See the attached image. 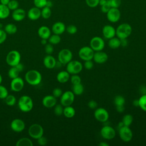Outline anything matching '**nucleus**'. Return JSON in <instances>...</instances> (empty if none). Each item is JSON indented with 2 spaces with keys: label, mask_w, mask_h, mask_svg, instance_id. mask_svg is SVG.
Listing matches in <instances>:
<instances>
[{
  "label": "nucleus",
  "mask_w": 146,
  "mask_h": 146,
  "mask_svg": "<svg viewBox=\"0 0 146 146\" xmlns=\"http://www.w3.org/2000/svg\"><path fill=\"white\" fill-rule=\"evenodd\" d=\"M26 81L31 86H37L42 81V75L37 70H31L27 71L25 76Z\"/></svg>",
  "instance_id": "1"
},
{
  "label": "nucleus",
  "mask_w": 146,
  "mask_h": 146,
  "mask_svg": "<svg viewBox=\"0 0 146 146\" xmlns=\"http://www.w3.org/2000/svg\"><path fill=\"white\" fill-rule=\"evenodd\" d=\"M18 106L19 110L23 112H28L33 108V101L27 95H23L19 99Z\"/></svg>",
  "instance_id": "2"
},
{
  "label": "nucleus",
  "mask_w": 146,
  "mask_h": 146,
  "mask_svg": "<svg viewBox=\"0 0 146 146\" xmlns=\"http://www.w3.org/2000/svg\"><path fill=\"white\" fill-rule=\"evenodd\" d=\"M132 27L127 23L119 25L116 29V35L119 39H127L132 33Z\"/></svg>",
  "instance_id": "3"
},
{
  "label": "nucleus",
  "mask_w": 146,
  "mask_h": 146,
  "mask_svg": "<svg viewBox=\"0 0 146 146\" xmlns=\"http://www.w3.org/2000/svg\"><path fill=\"white\" fill-rule=\"evenodd\" d=\"M83 69V64L78 60H71L66 66V71L70 74H79Z\"/></svg>",
  "instance_id": "4"
},
{
  "label": "nucleus",
  "mask_w": 146,
  "mask_h": 146,
  "mask_svg": "<svg viewBox=\"0 0 146 146\" xmlns=\"http://www.w3.org/2000/svg\"><path fill=\"white\" fill-rule=\"evenodd\" d=\"M21 58V54L18 51L11 50L7 54L6 61L9 66L13 67L20 62Z\"/></svg>",
  "instance_id": "5"
},
{
  "label": "nucleus",
  "mask_w": 146,
  "mask_h": 146,
  "mask_svg": "<svg viewBox=\"0 0 146 146\" xmlns=\"http://www.w3.org/2000/svg\"><path fill=\"white\" fill-rule=\"evenodd\" d=\"M72 56L73 55L70 50L63 48L59 52L58 59L62 64H67L72 59Z\"/></svg>",
  "instance_id": "6"
},
{
  "label": "nucleus",
  "mask_w": 146,
  "mask_h": 146,
  "mask_svg": "<svg viewBox=\"0 0 146 146\" xmlns=\"http://www.w3.org/2000/svg\"><path fill=\"white\" fill-rule=\"evenodd\" d=\"M29 135L34 139H38L43 135L44 130L43 127L39 124H33L29 128Z\"/></svg>",
  "instance_id": "7"
},
{
  "label": "nucleus",
  "mask_w": 146,
  "mask_h": 146,
  "mask_svg": "<svg viewBox=\"0 0 146 146\" xmlns=\"http://www.w3.org/2000/svg\"><path fill=\"white\" fill-rule=\"evenodd\" d=\"M95 51L90 46H84L80 48L78 52L79 57L83 60H92Z\"/></svg>",
  "instance_id": "8"
},
{
  "label": "nucleus",
  "mask_w": 146,
  "mask_h": 146,
  "mask_svg": "<svg viewBox=\"0 0 146 146\" xmlns=\"http://www.w3.org/2000/svg\"><path fill=\"white\" fill-rule=\"evenodd\" d=\"M75 100V95L71 91H66L63 92L60 97V103L63 106H71Z\"/></svg>",
  "instance_id": "9"
},
{
  "label": "nucleus",
  "mask_w": 146,
  "mask_h": 146,
  "mask_svg": "<svg viewBox=\"0 0 146 146\" xmlns=\"http://www.w3.org/2000/svg\"><path fill=\"white\" fill-rule=\"evenodd\" d=\"M118 131L119 137L122 141L124 142H129L132 140L133 133L129 127L123 125L118 129Z\"/></svg>",
  "instance_id": "10"
},
{
  "label": "nucleus",
  "mask_w": 146,
  "mask_h": 146,
  "mask_svg": "<svg viewBox=\"0 0 146 146\" xmlns=\"http://www.w3.org/2000/svg\"><path fill=\"white\" fill-rule=\"evenodd\" d=\"M90 46L94 51H102L104 48L105 42L102 38L95 36L91 39Z\"/></svg>",
  "instance_id": "11"
},
{
  "label": "nucleus",
  "mask_w": 146,
  "mask_h": 146,
  "mask_svg": "<svg viewBox=\"0 0 146 146\" xmlns=\"http://www.w3.org/2000/svg\"><path fill=\"white\" fill-rule=\"evenodd\" d=\"M94 117L96 120L101 123L106 122L109 118V113L104 108H96L94 111Z\"/></svg>",
  "instance_id": "12"
},
{
  "label": "nucleus",
  "mask_w": 146,
  "mask_h": 146,
  "mask_svg": "<svg viewBox=\"0 0 146 146\" xmlns=\"http://www.w3.org/2000/svg\"><path fill=\"white\" fill-rule=\"evenodd\" d=\"M100 135L104 139L111 140L115 137L116 131L112 127L106 125L101 128Z\"/></svg>",
  "instance_id": "13"
},
{
  "label": "nucleus",
  "mask_w": 146,
  "mask_h": 146,
  "mask_svg": "<svg viewBox=\"0 0 146 146\" xmlns=\"http://www.w3.org/2000/svg\"><path fill=\"white\" fill-rule=\"evenodd\" d=\"M106 14L107 19L112 23L119 21L121 17V13L118 8L111 7Z\"/></svg>",
  "instance_id": "14"
},
{
  "label": "nucleus",
  "mask_w": 146,
  "mask_h": 146,
  "mask_svg": "<svg viewBox=\"0 0 146 146\" xmlns=\"http://www.w3.org/2000/svg\"><path fill=\"white\" fill-rule=\"evenodd\" d=\"M24 87V81L20 77L13 79L10 83L11 90L15 92L21 91Z\"/></svg>",
  "instance_id": "15"
},
{
  "label": "nucleus",
  "mask_w": 146,
  "mask_h": 146,
  "mask_svg": "<svg viewBox=\"0 0 146 146\" xmlns=\"http://www.w3.org/2000/svg\"><path fill=\"white\" fill-rule=\"evenodd\" d=\"M10 127L13 131L21 132L25 128V124L22 120L20 119H15L11 121Z\"/></svg>",
  "instance_id": "16"
},
{
  "label": "nucleus",
  "mask_w": 146,
  "mask_h": 146,
  "mask_svg": "<svg viewBox=\"0 0 146 146\" xmlns=\"http://www.w3.org/2000/svg\"><path fill=\"white\" fill-rule=\"evenodd\" d=\"M108 58L107 54L102 50L95 51L92 59H94V61L96 63L103 64L107 61Z\"/></svg>",
  "instance_id": "17"
},
{
  "label": "nucleus",
  "mask_w": 146,
  "mask_h": 146,
  "mask_svg": "<svg viewBox=\"0 0 146 146\" xmlns=\"http://www.w3.org/2000/svg\"><path fill=\"white\" fill-rule=\"evenodd\" d=\"M103 36L107 39H110L116 36V29L111 25H105L102 29Z\"/></svg>",
  "instance_id": "18"
},
{
  "label": "nucleus",
  "mask_w": 146,
  "mask_h": 146,
  "mask_svg": "<svg viewBox=\"0 0 146 146\" xmlns=\"http://www.w3.org/2000/svg\"><path fill=\"white\" fill-rule=\"evenodd\" d=\"M56 98L53 95H46L42 99V104L46 108H52L56 104Z\"/></svg>",
  "instance_id": "19"
},
{
  "label": "nucleus",
  "mask_w": 146,
  "mask_h": 146,
  "mask_svg": "<svg viewBox=\"0 0 146 146\" xmlns=\"http://www.w3.org/2000/svg\"><path fill=\"white\" fill-rule=\"evenodd\" d=\"M27 17L31 21H36L41 17V10L39 8L34 7L27 12Z\"/></svg>",
  "instance_id": "20"
},
{
  "label": "nucleus",
  "mask_w": 146,
  "mask_h": 146,
  "mask_svg": "<svg viewBox=\"0 0 146 146\" xmlns=\"http://www.w3.org/2000/svg\"><path fill=\"white\" fill-rule=\"evenodd\" d=\"M11 17L15 21H21L23 20L26 17V11L22 9L18 8L13 10Z\"/></svg>",
  "instance_id": "21"
},
{
  "label": "nucleus",
  "mask_w": 146,
  "mask_h": 146,
  "mask_svg": "<svg viewBox=\"0 0 146 146\" xmlns=\"http://www.w3.org/2000/svg\"><path fill=\"white\" fill-rule=\"evenodd\" d=\"M66 29V27L64 23L62 22H56L52 26L51 30L54 34L60 35L65 31Z\"/></svg>",
  "instance_id": "22"
},
{
  "label": "nucleus",
  "mask_w": 146,
  "mask_h": 146,
  "mask_svg": "<svg viewBox=\"0 0 146 146\" xmlns=\"http://www.w3.org/2000/svg\"><path fill=\"white\" fill-rule=\"evenodd\" d=\"M56 59L51 55H47L43 59V64L47 68H54L56 66Z\"/></svg>",
  "instance_id": "23"
},
{
  "label": "nucleus",
  "mask_w": 146,
  "mask_h": 146,
  "mask_svg": "<svg viewBox=\"0 0 146 146\" xmlns=\"http://www.w3.org/2000/svg\"><path fill=\"white\" fill-rule=\"evenodd\" d=\"M38 34L40 38L48 39L51 35V30L47 26H42L38 30Z\"/></svg>",
  "instance_id": "24"
},
{
  "label": "nucleus",
  "mask_w": 146,
  "mask_h": 146,
  "mask_svg": "<svg viewBox=\"0 0 146 146\" xmlns=\"http://www.w3.org/2000/svg\"><path fill=\"white\" fill-rule=\"evenodd\" d=\"M70 78V74L67 71H61L56 75V79L60 83L67 82Z\"/></svg>",
  "instance_id": "25"
},
{
  "label": "nucleus",
  "mask_w": 146,
  "mask_h": 146,
  "mask_svg": "<svg viewBox=\"0 0 146 146\" xmlns=\"http://www.w3.org/2000/svg\"><path fill=\"white\" fill-rule=\"evenodd\" d=\"M75 110L74 107L71 106H68L64 107L63 108V114L67 118H72L75 115Z\"/></svg>",
  "instance_id": "26"
},
{
  "label": "nucleus",
  "mask_w": 146,
  "mask_h": 146,
  "mask_svg": "<svg viewBox=\"0 0 146 146\" xmlns=\"http://www.w3.org/2000/svg\"><path fill=\"white\" fill-rule=\"evenodd\" d=\"M10 10L7 5L0 4V19H3L7 18L10 15Z\"/></svg>",
  "instance_id": "27"
},
{
  "label": "nucleus",
  "mask_w": 146,
  "mask_h": 146,
  "mask_svg": "<svg viewBox=\"0 0 146 146\" xmlns=\"http://www.w3.org/2000/svg\"><path fill=\"white\" fill-rule=\"evenodd\" d=\"M108 46L112 49H116L119 48L121 44H120V39L117 37H113L110 39H108Z\"/></svg>",
  "instance_id": "28"
},
{
  "label": "nucleus",
  "mask_w": 146,
  "mask_h": 146,
  "mask_svg": "<svg viewBox=\"0 0 146 146\" xmlns=\"http://www.w3.org/2000/svg\"><path fill=\"white\" fill-rule=\"evenodd\" d=\"M72 91L75 95H80L84 92V86L81 83L74 84L72 85Z\"/></svg>",
  "instance_id": "29"
},
{
  "label": "nucleus",
  "mask_w": 146,
  "mask_h": 146,
  "mask_svg": "<svg viewBox=\"0 0 146 146\" xmlns=\"http://www.w3.org/2000/svg\"><path fill=\"white\" fill-rule=\"evenodd\" d=\"M31 140L27 137H22L19 139L16 143V146H33Z\"/></svg>",
  "instance_id": "30"
},
{
  "label": "nucleus",
  "mask_w": 146,
  "mask_h": 146,
  "mask_svg": "<svg viewBox=\"0 0 146 146\" xmlns=\"http://www.w3.org/2000/svg\"><path fill=\"white\" fill-rule=\"evenodd\" d=\"M4 30L8 34H14L17 31V27L14 24L9 23L5 26Z\"/></svg>",
  "instance_id": "31"
},
{
  "label": "nucleus",
  "mask_w": 146,
  "mask_h": 146,
  "mask_svg": "<svg viewBox=\"0 0 146 146\" xmlns=\"http://www.w3.org/2000/svg\"><path fill=\"white\" fill-rule=\"evenodd\" d=\"M121 121L124 125L129 127L133 122V116L130 114H125L123 116Z\"/></svg>",
  "instance_id": "32"
},
{
  "label": "nucleus",
  "mask_w": 146,
  "mask_h": 146,
  "mask_svg": "<svg viewBox=\"0 0 146 146\" xmlns=\"http://www.w3.org/2000/svg\"><path fill=\"white\" fill-rule=\"evenodd\" d=\"M48 42L51 44H57L59 43L61 41V38L59 35L55 34L51 35L48 38Z\"/></svg>",
  "instance_id": "33"
},
{
  "label": "nucleus",
  "mask_w": 146,
  "mask_h": 146,
  "mask_svg": "<svg viewBox=\"0 0 146 146\" xmlns=\"http://www.w3.org/2000/svg\"><path fill=\"white\" fill-rule=\"evenodd\" d=\"M51 15V8L44 6L41 10V17L44 19H48Z\"/></svg>",
  "instance_id": "34"
},
{
  "label": "nucleus",
  "mask_w": 146,
  "mask_h": 146,
  "mask_svg": "<svg viewBox=\"0 0 146 146\" xmlns=\"http://www.w3.org/2000/svg\"><path fill=\"white\" fill-rule=\"evenodd\" d=\"M139 107L144 111L146 112V94L142 95L139 99Z\"/></svg>",
  "instance_id": "35"
},
{
  "label": "nucleus",
  "mask_w": 146,
  "mask_h": 146,
  "mask_svg": "<svg viewBox=\"0 0 146 146\" xmlns=\"http://www.w3.org/2000/svg\"><path fill=\"white\" fill-rule=\"evenodd\" d=\"M6 104L9 106H13L16 103V98L13 95H8L5 99Z\"/></svg>",
  "instance_id": "36"
},
{
  "label": "nucleus",
  "mask_w": 146,
  "mask_h": 146,
  "mask_svg": "<svg viewBox=\"0 0 146 146\" xmlns=\"http://www.w3.org/2000/svg\"><path fill=\"white\" fill-rule=\"evenodd\" d=\"M19 71L17 69V68L15 66L11 67L8 71V76L11 79L18 77L19 75Z\"/></svg>",
  "instance_id": "37"
},
{
  "label": "nucleus",
  "mask_w": 146,
  "mask_h": 146,
  "mask_svg": "<svg viewBox=\"0 0 146 146\" xmlns=\"http://www.w3.org/2000/svg\"><path fill=\"white\" fill-rule=\"evenodd\" d=\"M113 103L115 106H124L125 103V98L121 95H117L115 97Z\"/></svg>",
  "instance_id": "38"
},
{
  "label": "nucleus",
  "mask_w": 146,
  "mask_h": 146,
  "mask_svg": "<svg viewBox=\"0 0 146 146\" xmlns=\"http://www.w3.org/2000/svg\"><path fill=\"white\" fill-rule=\"evenodd\" d=\"M63 106L61 104H56L54 106V112L55 115L56 116H60L63 114Z\"/></svg>",
  "instance_id": "39"
},
{
  "label": "nucleus",
  "mask_w": 146,
  "mask_h": 146,
  "mask_svg": "<svg viewBox=\"0 0 146 146\" xmlns=\"http://www.w3.org/2000/svg\"><path fill=\"white\" fill-rule=\"evenodd\" d=\"M7 6L10 10L13 11L18 8L19 2L17 0H10Z\"/></svg>",
  "instance_id": "40"
},
{
  "label": "nucleus",
  "mask_w": 146,
  "mask_h": 146,
  "mask_svg": "<svg viewBox=\"0 0 146 146\" xmlns=\"http://www.w3.org/2000/svg\"><path fill=\"white\" fill-rule=\"evenodd\" d=\"M70 80L72 85L74 84H76L81 83L82 79L80 76L78 75V74H73L71 75L70 77Z\"/></svg>",
  "instance_id": "41"
},
{
  "label": "nucleus",
  "mask_w": 146,
  "mask_h": 146,
  "mask_svg": "<svg viewBox=\"0 0 146 146\" xmlns=\"http://www.w3.org/2000/svg\"><path fill=\"white\" fill-rule=\"evenodd\" d=\"M47 0H34V4L35 7L42 9L46 5Z\"/></svg>",
  "instance_id": "42"
},
{
  "label": "nucleus",
  "mask_w": 146,
  "mask_h": 146,
  "mask_svg": "<svg viewBox=\"0 0 146 146\" xmlns=\"http://www.w3.org/2000/svg\"><path fill=\"white\" fill-rule=\"evenodd\" d=\"M8 95L7 88L5 86L0 84V99H5Z\"/></svg>",
  "instance_id": "43"
},
{
  "label": "nucleus",
  "mask_w": 146,
  "mask_h": 146,
  "mask_svg": "<svg viewBox=\"0 0 146 146\" xmlns=\"http://www.w3.org/2000/svg\"><path fill=\"white\" fill-rule=\"evenodd\" d=\"M108 3L111 7L118 8L121 5V0H107Z\"/></svg>",
  "instance_id": "44"
},
{
  "label": "nucleus",
  "mask_w": 146,
  "mask_h": 146,
  "mask_svg": "<svg viewBox=\"0 0 146 146\" xmlns=\"http://www.w3.org/2000/svg\"><path fill=\"white\" fill-rule=\"evenodd\" d=\"M67 32L70 34H75V33H76L77 31H78V29L76 27V26H75V25H68L66 29Z\"/></svg>",
  "instance_id": "45"
},
{
  "label": "nucleus",
  "mask_w": 146,
  "mask_h": 146,
  "mask_svg": "<svg viewBox=\"0 0 146 146\" xmlns=\"http://www.w3.org/2000/svg\"><path fill=\"white\" fill-rule=\"evenodd\" d=\"M44 50L47 54H48V55L52 54V52H54V47H53L52 44H51L50 43L48 44H46L45 46V47H44Z\"/></svg>",
  "instance_id": "46"
},
{
  "label": "nucleus",
  "mask_w": 146,
  "mask_h": 146,
  "mask_svg": "<svg viewBox=\"0 0 146 146\" xmlns=\"http://www.w3.org/2000/svg\"><path fill=\"white\" fill-rule=\"evenodd\" d=\"M87 5L90 7H95L99 5V0H86Z\"/></svg>",
  "instance_id": "47"
},
{
  "label": "nucleus",
  "mask_w": 146,
  "mask_h": 146,
  "mask_svg": "<svg viewBox=\"0 0 146 146\" xmlns=\"http://www.w3.org/2000/svg\"><path fill=\"white\" fill-rule=\"evenodd\" d=\"M62 94H63V91L62 89L60 88H55L52 91V95L56 98H60L62 95Z\"/></svg>",
  "instance_id": "48"
},
{
  "label": "nucleus",
  "mask_w": 146,
  "mask_h": 146,
  "mask_svg": "<svg viewBox=\"0 0 146 146\" xmlns=\"http://www.w3.org/2000/svg\"><path fill=\"white\" fill-rule=\"evenodd\" d=\"M84 67L86 70H91L94 67V62L92 60H85L84 63Z\"/></svg>",
  "instance_id": "49"
},
{
  "label": "nucleus",
  "mask_w": 146,
  "mask_h": 146,
  "mask_svg": "<svg viewBox=\"0 0 146 146\" xmlns=\"http://www.w3.org/2000/svg\"><path fill=\"white\" fill-rule=\"evenodd\" d=\"M7 33L5 30L0 29V44L3 43L6 39Z\"/></svg>",
  "instance_id": "50"
},
{
  "label": "nucleus",
  "mask_w": 146,
  "mask_h": 146,
  "mask_svg": "<svg viewBox=\"0 0 146 146\" xmlns=\"http://www.w3.org/2000/svg\"><path fill=\"white\" fill-rule=\"evenodd\" d=\"M88 107L92 110H95L98 107V103L94 100H91L88 102Z\"/></svg>",
  "instance_id": "51"
},
{
  "label": "nucleus",
  "mask_w": 146,
  "mask_h": 146,
  "mask_svg": "<svg viewBox=\"0 0 146 146\" xmlns=\"http://www.w3.org/2000/svg\"><path fill=\"white\" fill-rule=\"evenodd\" d=\"M38 143L40 145H45L47 144V139L44 137L43 136L40 137L39 138H38Z\"/></svg>",
  "instance_id": "52"
},
{
  "label": "nucleus",
  "mask_w": 146,
  "mask_h": 146,
  "mask_svg": "<svg viewBox=\"0 0 146 146\" xmlns=\"http://www.w3.org/2000/svg\"><path fill=\"white\" fill-rule=\"evenodd\" d=\"M111 8V7L110 5L107 2V3L106 4H104V5L101 6V8L100 9H101L102 12H103V13H107Z\"/></svg>",
  "instance_id": "53"
},
{
  "label": "nucleus",
  "mask_w": 146,
  "mask_h": 146,
  "mask_svg": "<svg viewBox=\"0 0 146 146\" xmlns=\"http://www.w3.org/2000/svg\"><path fill=\"white\" fill-rule=\"evenodd\" d=\"M116 111L118 112L123 113L124 111V110H125L124 105V106H116Z\"/></svg>",
  "instance_id": "54"
},
{
  "label": "nucleus",
  "mask_w": 146,
  "mask_h": 146,
  "mask_svg": "<svg viewBox=\"0 0 146 146\" xmlns=\"http://www.w3.org/2000/svg\"><path fill=\"white\" fill-rule=\"evenodd\" d=\"M15 67L17 68V69L19 71V72L22 71L23 70V68H24L23 65L21 63H20V62L18 64H17Z\"/></svg>",
  "instance_id": "55"
},
{
  "label": "nucleus",
  "mask_w": 146,
  "mask_h": 146,
  "mask_svg": "<svg viewBox=\"0 0 146 146\" xmlns=\"http://www.w3.org/2000/svg\"><path fill=\"white\" fill-rule=\"evenodd\" d=\"M120 39V44L123 47H125L128 45V41L126 39Z\"/></svg>",
  "instance_id": "56"
},
{
  "label": "nucleus",
  "mask_w": 146,
  "mask_h": 146,
  "mask_svg": "<svg viewBox=\"0 0 146 146\" xmlns=\"http://www.w3.org/2000/svg\"><path fill=\"white\" fill-rule=\"evenodd\" d=\"M10 0H0V2L1 4L2 5H7V4L9 3V2H10Z\"/></svg>",
  "instance_id": "57"
},
{
  "label": "nucleus",
  "mask_w": 146,
  "mask_h": 146,
  "mask_svg": "<svg viewBox=\"0 0 146 146\" xmlns=\"http://www.w3.org/2000/svg\"><path fill=\"white\" fill-rule=\"evenodd\" d=\"M52 5H53L52 2L51 1H50V0H47L46 6H47V7H50V8H51V7L52 6Z\"/></svg>",
  "instance_id": "58"
},
{
  "label": "nucleus",
  "mask_w": 146,
  "mask_h": 146,
  "mask_svg": "<svg viewBox=\"0 0 146 146\" xmlns=\"http://www.w3.org/2000/svg\"><path fill=\"white\" fill-rule=\"evenodd\" d=\"M107 2V0H99V5H100V6L104 5V4H106Z\"/></svg>",
  "instance_id": "59"
},
{
  "label": "nucleus",
  "mask_w": 146,
  "mask_h": 146,
  "mask_svg": "<svg viewBox=\"0 0 146 146\" xmlns=\"http://www.w3.org/2000/svg\"><path fill=\"white\" fill-rule=\"evenodd\" d=\"M133 105L135 107H139V101H138V99H136V100H134L133 101Z\"/></svg>",
  "instance_id": "60"
},
{
  "label": "nucleus",
  "mask_w": 146,
  "mask_h": 146,
  "mask_svg": "<svg viewBox=\"0 0 146 146\" xmlns=\"http://www.w3.org/2000/svg\"><path fill=\"white\" fill-rule=\"evenodd\" d=\"M99 145H100V146H109V144H108V143H106V142L101 141V142L99 144Z\"/></svg>",
  "instance_id": "61"
},
{
  "label": "nucleus",
  "mask_w": 146,
  "mask_h": 146,
  "mask_svg": "<svg viewBox=\"0 0 146 146\" xmlns=\"http://www.w3.org/2000/svg\"><path fill=\"white\" fill-rule=\"evenodd\" d=\"M41 43L43 45H46L47 44V39H42V41H41Z\"/></svg>",
  "instance_id": "62"
},
{
  "label": "nucleus",
  "mask_w": 146,
  "mask_h": 146,
  "mask_svg": "<svg viewBox=\"0 0 146 146\" xmlns=\"http://www.w3.org/2000/svg\"><path fill=\"white\" fill-rule=\"evenodd\" d=\"M2 77L1 75L0 74V84H1V83H2Z\"/></svg>",
  "instance_id": "63"
},
{
  "label": "nucleus",
  "mask_w": 146,
  "mask_h": 146,
  "mask_svg": "<svg viewBox=\"0 0 146 146\" xmlns=\"http://www.w3.org/2000/svg\"><path fill=\"white\" fill-rule=\"evenodd\" d=\"M2 24H0V29H1V28H2Z\"/></svg>",
  "instance_id": "64"
}]
</instances>
